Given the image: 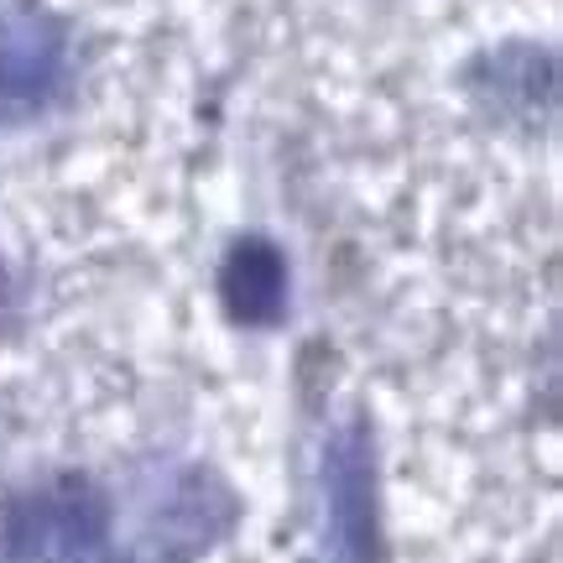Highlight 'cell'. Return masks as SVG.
I'll list each match as a JSON object with an SVG mask.
<instances>
[{
	"label": "cell",
	"mask_w": 563,
	"mask_h": 563,
	"mask_svg": "<svg viewBox=\"0 0 563 563\" xmlns=\"http://www.w3.org/2000/svg\"><path fill=\"white\" fill-rule=\"evenodd\" d=\"M63 84V32L37 5L0 11V110H42Z\"/></svg>",
	"instance_id": "6da1fadb"
}]
</instances>
